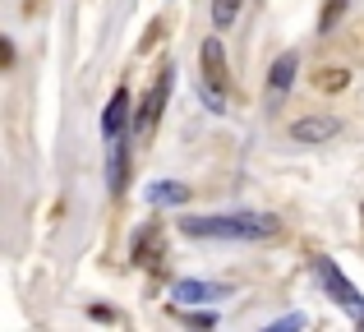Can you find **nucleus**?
Returning <instances> with one entry per match:
<instances>
[{
    "mask_svg": "<svg viewBox=\"0 0 364 332\" xmlns=\"http://www.w3.org/2000/svg\"><path fill=\"white\" fill-rule=\"evenodd\" d=\"M235 14H240V0H213V23L217 28H231Z\"/></svg>",
    "mask_w": 364,
    "mask_h": 332,
    "instance_id": "obj_11",
    "label": "nucleus"
},
{
    "mask_svg": "<svg viewBox=\"0 0 364 332\" xmlns=\"http://www.w3.org/2000/svg\"><path fill=\"white\" fill-rule=\"evenodd\" d=\"M222 296H226V287H217V282H194V277L171 287V300H176L180 309L185 305H213V300H222Z\"/></svg>",
    "mask_w": 364,
    "mask_h": 332,
    "instance_id": "obj_5",
    "label": "nucleus"
},
{
    "mask_svg": "<svg viewBox=\"0 0 364 332\" xmlns=\"http://www.w3.org/2000/svg\"><path fill=\"white\" fill-rule=\"evenodd\" d=\"M143 198H148L152 208H180L189 198V185H180V180H152V185L143 189Z\"/></svg>",
    "mask_w": 364,
    "mask_h": 332,
    "instance_id": "obj_9",
    "label": "nucleus"
},
{
    "mask_svg": "<svg viewBox=\"0 0 364 332\" xmlns=\"http://www.w3.org/2000/svg\"><path fill=\"white\" fill-rule=\"evenodd\" d=\"M337 120L332 116H304V120H295L291 125V134H295V144H304V148H314V144H328V139H337Z\"/></svg>",
    "mask_w": 364,
    "mask_h": 332,
    "instance_id": "obj_6",
    "label": "nucleus"
},
{
    "mask_svg": "<svg viewBox=\"0 0 364 332\" xmlns=\"http://www.w3.org/2000/svg\"><path fill=\"white\" fill-rule=\"evenodd\" d=\"M124 176H129V139H116V144H111V166H107L111 194H120V189H124Z\"/></svg>",
    "mask_w": 364,
    "mask_h": 332,
    "instance_id": "obj_10",
    "label": "nucleus"
},
{
    "mask_svg": "<svg viewBox=\"0 0 364 332\" xmlns=\"http://www.w3.org/2000/svg\"><path fill=\"white\" fill-rule=\"evenodd\" d=\"M295 74H300V51H282L272 60V70H267V92H272V102L286 97V88L295 83Z\"/></svg>",
    "mask_w": 364,
    "mask_h": 332,
    "instance_id": "obj_7",
    "label": "nucleus"
},
{
    "mask_svg": "<svg viewBox=\"0 0 364 332\" xmlns=\"http://www.w3.org/2000/svg\"><path fill=\"white\" fill-rule=\"evenodd\" d=\"M198 60H203V83L226 88V51H222V37H208L203 51H198Z\"/></svg>",
    "mask_w": 364,
    "mask_h": 332,
    "instance_id": "obj_8",
    "label": "nucleus"
},
{
    "mask_svg": "<svg viewBox=\"0 0 364 332\" xmlns=\"http://www.w3.org/2000/svg\"><path fill=\"white\" fill-rule=\"evenodd\" d=\"M360 323H364V318H360Z\"/></svg>",
    "mask_w": 364,
    "mask_h": 332,
    "instance_id": "obj_14",
    "label": "nucleus"
},
{
    "mask_svg": "<svg viewBox=\"0 0 364 332\" xmlns=\"http://www.w3.org/2000/svg\"><path fill=\"white\" fill-rule=\"evenodd\" d=\"M134 111H129V92L116 88L107 102V111H102V134H107V144H116V139H124V129H129Z\"/></svg>",
    "mask_w": 364,
    "mask_h": 332,
    "instance_id": "obj_4",
    "label": "nucleus"
},
{
    "mask_svg": "<svg viewBox=\"0 0 364 332\" xmlns=\"http://www.w3.org/2000/svg\"><path fill=\"white\" fill-rule=\"evenodd\" d=\"M314 268H318L323 287L332 291V300H337V305L346 309V314L364 318V296H360V287H355V282H350L346 272H341V263H337V259H318V263H314Z\"/></svg>",
    "mask_w": 364,
    "mask_h": 332,
    "instance_id": "obj_2",
    "label": "nucleus"
},
{
    "mask_svg": "<svg viewBox=\"0 0 364 332\" xmlns=\"http://www.w3.org/2000/svg\"><path fill=\"white\" fill-rule=\"evenodd\" d=\"M341 83H346V74H341V70H328V74H323V88H341Z\"/></svg>",
    "mask_w": 364,
    "mask_h": 332,
    "instance_id": "obj_13",
    "label": "nucleus"
},
{
    "mask_svg": "<svg viewBox=\"0 0 364 332\" xmlns=\"http://www.w3.org/2000/svg\"><path fill=\"white\" fill-rule=\"evenodd\" d=\"M171 74H176V70H161L157 83H152V92L143 97V107L134 111V139H143V134H152V129H157L161 107H166V97H171Z\"/></svg>",
    "mask_w": 364,
    "mask_h": 332,
    "instance_id": "obj_3",
    "label": "nucleus"
},
{
    "mask_svg": "<svg viewBox=\"0 0 364 332\" xmlns=\"http://www.w3.org/2000/svg\"><path fill=\"white\" fill-rule=\"evenodd\" d=\"M341 5H346V0H328V9H323V18H318V28H323V33H328V28H332V18L341 14Z\"/></svg>",
    "mask_w": 364,
    "mask_h": 332,
    "instance_id": "obj_12",
    "label": "nucleus"
},
{
    "mask_svg": "<svg viewBox=\"0 0 364 332\" xmlns=\"http://www.w3.org/2000/svg\"><path fill=\"white\" fill-rule=\"evenodd\" d=\"M180 231L194 240H267L277 235L272 213H222V217H185Z\"/></svg>",
    "mask_w": 364,
    "mask_h": 332,
    "instance_id": "obj_1",
    "label": "nucleus"
}]
</instances>
